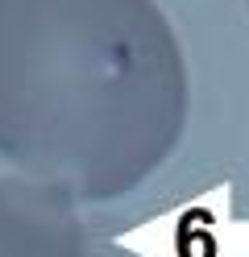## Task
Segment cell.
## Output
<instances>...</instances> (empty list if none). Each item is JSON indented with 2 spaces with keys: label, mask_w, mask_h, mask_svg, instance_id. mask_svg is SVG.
Here are the masks:
<instances>
[{
  "label": "cell",
  "mask_w": 249,
  "mask_h": 257,
  "mask_svg": "<svg viewBox=\"0 0 249 257\" xmlns=\"http://www.w3.org/2000/svg\"><path fill=\"white\" fill-rule=\"evenodd\" d=\"M187 58L158 0H0V158L108 203L187 128Z\"/></svg>",
  "instance_id": "cell-1"
},
{
  "label": "cell",
  "mask_w": 249,
  "mask_h": 257,
  "mask_svg": "<svg viewBox=\"0 0 249 257\" xmlns=\"http://www.w3.org/2000/svg\"><path fill=\"white\" fill-rule=\"evenodd\" d=\"M0 257H88V232L75 212V199L29 174H5Z\"/></svg>",
  "instance_id": "cell-2"
}]
</instances>
